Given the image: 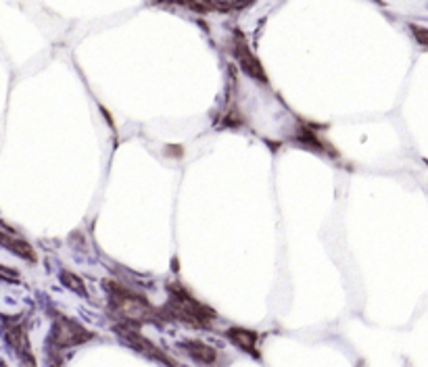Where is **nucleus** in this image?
<instances>
[{"instance_id": "obj_11", "label": "nucleus", "mask_w": 428, "mask_h": 367, "mask_svg": "<svg viewBox=\"0 0 428 367\" xmlns=\"http://www.w3.org/2000/svg\"><path fill=\"white\" fill-rule=\"evenodd\" d=\"M0 367H6V363H4V361H0Z\"/></svg>"}, {"instance_id": "obj_9", "label": "nucleus", "mask_w": 428, "mask_h": 367, "mask_svg": "<svg viewBox=\"0 0 428 367\" xmlns=\"http://www.w3.org/2000/svg\"><path fill=\"white\" fill-rule=\"evenodd\" d=\"M61 277H63V282H65V286H69L71 290H78L82 297H86V288H84V282H82V277L73 275L71 272H63Z\"/></svg>"}, {"instance_id": "obj_2", "label": "nucleus", "mask_w": 428, "mask_h": 367, "mask_svg": "<svg viewBox=\"0 0 428 367\" xmlns=\"http://www.w3.org/2000/svg\"><path fill=\"white\" fill-rule=\"evenodd\" d=\"M163 313L176 321H182L188 326L205 328L215 319V313L194 297H190L182 286H169V299Z\"/></svg>"}, {"instance_id": "obj_5", "label": "nucleus", "mask_w": 428, "mask_h": 367, "mask_svg": "<svg viewBox=\"0 0 428 367\" xmlns=\"http://www.w3.org/2000/svg\"><path fill=\"white\" fill-rule=\"evenodd\" d=\"M232 48H234V55H236V59H239V63H241V67H243V71H245L246 75H251V78H255V80H259V82L266 84L268 78H266V73H263V67H261V63L257 61V57L249 50V46H246V42L243 40L241 33L234 36Z\"/></svg>"}, {"instance_id": "obj_6", "label": "nucleus", "mask_w": 428, "mask_h": 367, "mask_svg": "<svg viewBox=\"0 0 428 367\" xmlns=\"http://www.w3.org/2000/svg\"><path fill=\"white\" fill-rule=\"evenodd\" d=\"M180 349H182L188 357H192L197 363H201V366H214L215 359H217L215 349L203 344L201 340H184V342H180Z\"/></svg>"}, {"instance_id": "obj_8", "label": "nucleus", "mask_w": 428, "mask_h": 367, "mask_svg": "<svg viewBox=\"0 0 428 367\" xmlns=\"http://www.w3.org/2000/svg\"><path fill=\"white\" fill-rule=\"evenodd\" d=\"M226 336L230 338L241 351L245 353H251V355H257V340H259V334L257 332H251V330H245V328H230L226 332Z\"/></svg>"}, {"instance_id": "obj_10", "label": "nucleus", "mask_w": 428, "mask_h": 367, "mask_svg": "<svg viewBox=\"0 0 428 367\" xmlns=\"http://www.w3.org/2000/svg\"><path fill=\"white\" fill-rule=\"evenodd\" d=\"M0 277H17V275L11 274V272H4V270L0 267Z\"/></svg>"}, {"instance_id": "obj_3", "label": "nucleus", "mask_w": 428, "mask_h": 367, "mask_svg": "<svg viewBox=\"0 0 428 367\" xmlns=\"http://www.w3.org/2000/svg\"><path fill=\"white\" fill-rule=\"evenodd\" d=\"M90 338L92 332H88L82 324H78V321H73L65 315L55 317V324H53V330H51V342L57 351L84 344Z\"/></svg>"}, {"instance_id": "obj_7", "label": "nucleus", "mask_w": 428, "mask_h": 367, "mask_svg": "<svg viewBox=\"0 0 428 367\" xmlns=\"http://www.w3.org/2000/svg\"><path fill=\"white\" fill-rule=\"evenodd\" d=\"M0 246H4L6 250L15 252L17 257L26 259V261H36V250L31 248V245L24 238H17L15 234H6V232H0Z\"/></svg>"}, {"instance_id": "obj_4", "label": "nucleus", "mask_w": 428, "mask_h": 367, "mask_svg": "<svg viewBox=\"0 0 428 367\" xmlns=\"http://www.w3.org/2000/svg\"><path fill=\"white\" fill-rule=\"evenodd\" d=\"M4 338L9 342V346L15 351V355L26 363V366L36 367V359L31 353L30 338L26 332V326L21 321H6L4 324Z\"/></svg>"}, {"instance_id": "obj_1", "label": "nucleus", "mask_w": 428, "mask_h": 367, "mask_svg": "<svg viewBox=\"0 0 428 367\" xmlns=\"http://www.w3.org/2000/svg\"><path fill=\"white\" fill-rule=\"evenodd\" d=\"M107 290H109V305L111 311L127 324H147L153 321L157 317L155 307L140 294H136L134 290L125 288L118 282H105Z\"/></svg>"}]
</instances>
